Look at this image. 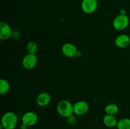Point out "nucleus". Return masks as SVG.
I'll return each mask as SVG.
<instances>
[{
    "label": "nucleus",
    "mask_w": 130,
    "mask_h": 129,
    "mask_svg": "<svg viewBox=\"0 0 130 129\" xmlns=\"http://www.w3.org/2000/svg\"><path fill=\"white\" fill-rule=\"evenodd\" d=\"M18 123V117L13 112H6L3 115L1 125L3 128L15 129Z\"/></svg>",
    "instance_id": "f257e3e1"
},
{
    "label": "nucleus",
    "mask_w": 130,
    "mask_h": 129,
    "mask_svg": "<svg viewBox=\"0 0 130 129\" xmlns=\"http://www.w3.org/2000/svg\"><path fill=\"white\" fill-rule=\"evenodd\" d=\"M58 113L63 118H69L74 113V105L67 100H62L57 106Z\"/></svg>",
    "instance_id": "f03ea898"
},
{
    "label": "nucleus",
    "mask_w": 130,
    "mask_h": 129,
    "mask_svg": "<svg viewBox=\"0 0 130 129\" xmlns=\"http://www.w3.org/2000/svg\"><path fill=\"white\" fill-rule=\"evenodd\" d=\"M129 20L126 15L119 14L113 20V27L117 30H123L128 27Z\"/></svg>",
    "instance_id": "7ed1b4c3"
},
{
    "label": "nucleus",
    "mask_w": 130,
    "mask_h": 129,
    "mask_svg": "<svg viewBox=\"0 0 130 129\" xmlns=\"http://www.w3.org/2000/svg\"><path fill=\"white\" fill-rule=\"evenodd\" d=\"M97 8V0H83L81 1V8L85 13H93L96 11Z\"/></svg>",
    "instance_id": "20e7f679"
},
{
    "label": "nucleus",
    "mask_w": 130,
    "mask_h": 129,
    "mask_svg": "<svg viewBox=\"0 0 130 129\" xmlns=\"http://www.w3.org/2000/svg\"><path fill=\"white\" fill-rule=\"evenodd\" d=\"M38 63V58L36 54H29L25 56L22 59V65L26 70H32Z\"/></svg>",
    "instance_id": "39448f33"
},
{
    "label": "nucleus",
    "mask_w": 130,
    "mask_h": 129,
    "mask_svg": "<svg viewBox=\"0 0 130 129\" xmlns=\"http://www.w3.org/2000/svg\"><path fill=\"white\" fill-rule=\"evenodd\" d=\"M38 120V115L33 111L26 112L23 115L22 117V123L26 125L28 127L34 126L37 123Z\"/></svg>",
    "instance_id": "423d86ee"
},
{
    "label": "nucleus",
    "mask_w": 130,
    "mask_h": 129,
    "mask_svg": "<svg viewBox=\"0 0 130 129\" xmlns=\"http://www.w3.org/2000/svg\"><path fill=\"white\" fill-rule=\"evenodd\" d=\"M62 52L68 58H73L77 56L78 53L76 46L72 43H66L63 44L62 47Z\"/></svg>",
    "instance_id": "0eeeda50"
},
{
    "label": "nucleus",
    "mask_w": 130,
    "mask_h": 129,
    "mask_svg": "<svg viewBox=\"0 0 130 129\" xmlns=\"http://www.w3.org/2000/svg\"><path fill=\"white\" fill-rule=\"evenodd\" d=\"M89 105L84 101H80L74 104V113L76 115H84L88 111Z\"/></svg>",
    "instance_id": "6e6552de"
},
{
    "label": "nucleus",
    "mask_w": 130,
    "mask_h": 129,
    "mask_svg": "<svg viewBox=\"0 0 130 129\" xmlns=\"http://www.w3.org/2000/svg\"><path fill=\"white\" fill-rule=\"evenodd\" d=\"M12 35V30L10 25L6 22L0 23V39L3 40H7Z\"/></svg>",
    "instance_id": "1a4fd4ad"
},
{
    "label": "nucleus",
    "mask_w": 130,
    "mask_h": 129,
    "mask_svg": "<svg viewBox=\"0 0 130 129\" xmlns=\"http://www.w3.org/2000/svg\"><path fill=\"white\" fill-rule=\"evenodd\" d=\"M130 44V38L126 34H121L115 39V44L117 47L124 48L128 47Z\"/></svg>",
    "instance_id": "9d476101"
},
{
    "label": "nucleus",
    "mask_w": 130,
    "mask_h": 129,
    "mask_svg": "<svg viewBox=\"0 0 130 129\" xmlns=\"http://www.w3.org/2000/svg\"><path fill=\"white\" fill-rule=\"evenodd\" d=\"M51 101V96L48 92L40 93L36 98V102L41 107L47 106Z\"/></svg>",
    "instance_id": "9b49d317"
},
{
    "label": "nucleus",
    "mask_w": 130,
    "mask_h": 129,
    "mask_svg": "<svg viewBox=\"0 0 130 129\" xmlns=\"http://www.w3.org/2000/svg\"><path fill=\"white\" fill-rule=\"evenodd\" d=\"M103 122L104 125L109 128H114L117 126L118 121L114 115H107L104 116L103 118Z\"/></svg>",
    "instance_id": "f8f14e48"
},
{
    "label": "nucleus",
    "mask_w": 130,
    "mask_h": 129,
    "mask_svg": "<svg viewBox=\"0 0 130 129\" xmlns=\"http://www.w3.org/2000/svg\"><path fill=\"white\" fill-rule=\"evenodd\" d=\"M105 112L107 115H114V116H115L119 112V108L115 104H109L105 106Z\"/></svg>",
    "instance_id": "ddd939ff"
},
{
    "label": "nucleus",
    "mask_w": 130,
    "mask_h": 129,
    "mask_svg": "<svg viewBox=\"0 0 130 129\" xmlns=\"http://www.w3.org/2000/svg\"><path fill=\"white\" fill-rule=\"evenodd\" d=\"M118 129H130V118H124L119 120L117 124Z\"/></svg>",
    "instance_id": "4468645a"
},
{
    "label": "nucleus",
    "mask_w": 130,
    "mask_h": 129,
    "mask_svg": "<svg viewBox=\"0 0 130 129\" xmlns=\"http://www.w3.org/2000/svg\"><path fill=\"white\" fill-rule=\"evenodd\" d=\"M10 90V83L6 80H0V93L1 94L7 93Z\"/></svg>",
    "instance_id": "2eb2a0df"
},
{
    "label": "nucleus",
    "mask_w": 130,
    "mask_h": 129,
    "mask_svg": "<svg viewBox=\"0 0 130 129\" xmlns=\"http://www.w3.org/2000/svg\"><path fill=\"white\" fill-rule=\"evenodd\" d=\"M26 49L27 51V53L29 54H36V53L38 51V47L35 42L30 41L29 42H28V44H27Z\"/></svg>",
    "instance_id": "dca6fc26"
},
{
    "label": "nucleus",
    "mask_w": 130,
    "mask_h": 129,
    "mask_svg": "<svg viewBox=\"0 0 130 129\" xmlns=\"http://www.w3.org/2000/svg\"><path fill=\"white\" fill-rule=\"evenodd\" d=\"M27 128L28 126H27L26 125H25V124L22 123L21 125H20V129H27Z\"/></svg>",
    "instance_id": "f3484780"
},
{
    "label": "nucleus",
    "mask_w": 130,
    "mask_h": 129,
    "mask_svg": "<svg viewBox=\"0 0 130 129\" xmlns=\"http://www.w3.org/2000/svg\"><path fill=\"white\" fill-rule=\"evenodd\" d=\"M126 10H124V9H122L120 11V14H122V15H126Z\"/></svg>",
    "instance_id": "a211bd4d"
},
{
    "label": "nucleus",
    "mask_w": 130,
    "mask_h": 129,
    "mask_svg": "<svg viewBox=\"0 0 130 129\" xmlns=\"http://www.w3.org/2000/svg\"><path fill=\"white\" fill-rule=\"evenodd\" d=\"M2 129H6V128H2Z\"/></svg>",
    "instance_id": "6ab92c4d"
},
{
    "label": "nucleus",
    "mask_w": 130,
    "mask_h": 129,
    "mask_svg": "<svg viewBox=\"0 0 130 129\" xmlns=\"http://www.w3.org/2000/svg\"><path fill=\"white\" fill-rule=\"evenodd\" d=\"M81 1H83V0H81Z\"/></svg>",
    "instance_id": "aec40b11"
}]
</instances>
